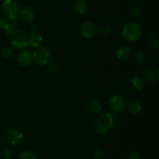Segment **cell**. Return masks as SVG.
Returning a JSON list of instances; mask_svg holds the SVG:
<instances>
[{
  "mask_svg": "<svg viewBox=\"0 0 159 159\" xmlns=\"http://www.w3.org/2000/svg\"><path fill=\"white\" fill-rule=\"evenodd\" d=\"M115 117L112 112H106L99 117L95 126V132L99 135H104L112 129L114 125Z\"/></svg>",
  "mask_w": 159,
  "mask_h": 159,
  "instance_id": "1",
  "label": "cell"
},
{
  "mask_svg": "<svg viewBox=\"0 0 159 159\" xmlns=\"http://www.w3.org/2000/svg\"><path fill=\"white\" fill-rule=\"evenodd\" d=\"M142 34V27L136 22L127 23L122 30V36L127 41L134 42L141 37Z\"/></svg>",
  "mask_w": 159,
  "mask_h": 159,
  "instance_id": "2",
  "label": "cell"
},
{
  "mask_svg": "<svg viewBox=\"0 0 159 159\" xmlns=\"http://www.w3.org/2000/svg\"><path fill=\"white\" fill-rule=\"evenodd\" d=\"M2 12L6 18L15 22L20 14V5L18 2L16 0H5L2 5Z\"/></svg>",
  "mask_w": 159,
  "mask_h": 159,
  "instance_id": "3",
  "label": "cell"
},
{
  "mask_svg": "<svg viewBox=\"0 0 159 159\" xmlns=\"http://www.w3.org/2000/svg\"><path fill=\"white\" fill-rule=\"evenodd\" d=\"M32 58L37 65H46L51 60V52L48 47L40 45L35 48L32 54Z\"/></svg>",
  "mask_w": 159,
  "mask_h": 159,
  "instance_id": "4",
  "label": "cell"
},
{
  "mask_svg": "<svg viewBox=\"0 0 159 159\" xmlns=\"http://www.w3.org/2000/svg\"><path fill=\"white\" fill-rule=\"evenodd\" d=\"M11 45L19 50H23L28 46V37L21 30H16L10 36Z\"/></svg>",
  "mask_w": 159,
  "mask_h": 159,
  "instance_id": "5",
  "label": "cell"
},
{
  "mask_svg": "<svg viewBox=\"0 0 159 159\" xmlns=\"http://www.w3.org/2000/svg\"><path fill=\"white\" fill-rule=\"evenodd\" d=\"M4 139L6 143L9 146L18 145L23 141V133L16 129H11L6 131L4 135Z\"/></svg>",
  "mask_w": 159,
  "mask_h": 159,
  "instance_id": "6",
  "label": "cell"
},
{
  "mask_svg": "<svg viewBox=\"0 0 159 159\" xmlns=\"http://www.w3.org/2000/svg\"><path fill=\"white\" fill-rule=\"evenodd\" d=\"M110 108L114 112H123L126 108V102L124 98L118 94H113L110 97L108 101Z\"/></svg>",
  "mask_w": 159,
  "mask_h": 159,
  "instance_id": "7",
  "label": "cell"
},
{
  "mask_svg": "<svg viewBox=\"0 0 159 159\" xmlns=\"http://www.w3.org/2000/svg\"><path fill=\"white\" fill-rule=\"evenodd\" d=\"M80 32L82 37L85 38H91L96 33V25L93 22H85L81 26Z\"/></svg>",
  "mask_w": 159,
  "mask_h": 159,
  "instance_id": "8",
  "label": "cell"
},
{
  "mask_svg": "<svg viewBox=\"0 0 159 159\" xmlns=\"http://www.w3.org/2000/svg\"><path fill=\"white\" fill-rule=\"evenodd\" d=\"M32 54L27 50H24L20 53L17 58L19 65L21 67H26L32 62Z\"/></svg>",
  "mask_w": 159,
  "mask_h": 159,
  "instance_id": "9",
  "label": "cell"
},
{
  "mask_svg": "<svg viewBox=\"0 0 159 159\" xmlns=\"http://www.w3.org/2000/svg\"><path fill=\"white\" fill-rule=\"evenodd\" d=\"M20 18L26 23H30L34 19V10L31 6H26L23 7L21 11H20Z\"/></svg>",
  "mask_w": 159,
  "mask_h": 159,
  "instance_id": "10",
  "label": "cell"
},
{
  "mask_svg": "<svg viewBox=\"0 0 159 159\" xmlns=\"http://www.w3.org/2000/svg\"><path fill=\"white\" fill-rule=\"evenodd\" d=\"M131 55V49L128 46L120 47L116 51V56L119 60L126 61Z\"/></svg>",
  "mask_w": 159,
  "mask_h": 159,
  "instance_id": "11",
  "label": "cell"
},
{
  "mask_svg": "<svg viewBox=\"0 0 159 159\" xmlns=\"http://www.w3.org/2000/svg\"><path fill=\"white\" fill-rule=\"evenodd\" d=\"M159 79V70L157 67L148 70L144 74V80L148 83H155Z\"/></svg>",
  "mask_w": 159,
  "mask_h": 159,
  "instance_id": "12",
  "label": "cell"
},
{
  "mask_svg": "<svg viewBox=\"0 0 159 159\" xmlns=\"http://www.w3.org/2000/svg\"><path fill=\"white\" fill-rule=\"evenodd\" d=\"M74 9L79 15H85L88 11V4L85 0H77L74 5Z\"/></svg>",
  "mask_w": 159,
  "mask_h": 159,
  "instance_id": "13",
  "label": "cell"
},
{
  "mask_svg": "<svg viewBox=\"0 0 159 159\" xmlns=\"http://www.w3.org/2000/svg\"><path fill=\"white\" fill-rule=\"evenodd\" d=\"M87 110L93 114H98L102 110V105L96 100H90L86 104Z\"/></svg>",
  "mask_w": 159,
  "mask_h": 159,
  "instance_id": "14",
  "label": "cell"
},
{
  "mask_svg": "<svg viewBox=\"0 0 159 159\" xmlns=\"http://www.w3.org/2000/svg\"><path fill=\"white\" fill-rule=\"evenodd\" d=\"M43 42V37L40 34H31L30 38L28 39V45H30L32 48H37V47L40 46Z\"/></svg>",
  "mask_w": 159,
  "mask_h": 159,
  "instance_id": "15",
  "label": "cell"
},
{
  "mask_svg": "<svg viewBox=\"0 0 159 159\" xmlns=\"http://www.w3.org/2000/svg\"><path fill=\"white\" fill-rule=\"evenodd\" d=\"M130 84L136 91H141L144 87L143 80L139 76H134L130 79Z\"/></svg>",
  "mask_w": 159,
  "mask_h": 159,
  "instance_id": "16",
  "label": "cell"
},
{
  "mask_svg": "<svg viewBox=\"0 0 159 159\" xmlns=\"http://www.w3.org/2000/svg\"><path fill=\"white\" fill-rule=\"evenodd\" d=\"M128 111L131 114H138L141 111L142 106L141 104L138 101H133L128 104Z\"/></svg>",
  "mask_w": 159,
  "mask_h": 159,
  "instance_id": "17",
  "label": "cell"
},
{
  "mask_svg": "<svg viewBox=\"0 0 159 159\" xmlns=\"http://www.w3.org/2000/svg\"><path fill=\"white\" fill-rule=\"evenodd\" d=\"M148 41L150 45L152 46V48H158L159 43H158V34L156 33H152V34L149 35L148 37Z\"/></svg>",
  "mask_w": 159,
  "mask_h": 159,
  "instance_id": "18",
  "label": "cell"
},
{
  "mask_svg": "<svg viewBox=\"0 0 159 159\" xmlns=\"http://www.w3.org/2000/svg\"><path fill=\"white\" fill-rule=\"evenodd\" d=\"M134 58L135 62H136L138 65H141V64L144 62V59H145V55H144V53L143 52V51L138 50V51H137L136 52H135Z\"/></svg>",
  "mask_w": 159,
  "mask_h": 159,
  "instance_id": "19",
  "label": "cell"
},
{
  "mask_svg": "<svg viewBox=\"0 0 159 159\" xmlns=\"http://www.w3.org/2000/svg\"><path fill=\"white\" fill-rule=\"evenodd\" d=\"M16 30V26L12 23H7L6 24V26H4V28H3V31H4L5 34L9 36L12 35L15 32Z\"/></svg>",
  "mask_w": 159,
  "mask_h": 159,
  "instance_id": "20",
  "label": "cell"
},
{
  "mask_svg": "<svg viewBox=\"0 0 159 159\" xmlns=\"http://www.w3.org/2000/svg\"><path fill=\"white\" fill-rule=\"evenodd\" d=\"M19 157L20 159H37V155L34 152L30 151H26L20 153Z\"/></svg>",
  "mask_w": 159,
  "mask_h": 159,
  "instance_id": "21",
  "label": "cell"
},
{
  "mask_svg": "<svg viewBox=\"0 0 159 159\" xmlns=\"http://www.w3.org/2000/svg\"><path fill=\"white\" fill-rule=\"evenodd\" d=\"M13 51L10 48H3L1 50V56L3 59H9L12 56Z\"/></svg>",
  "mask_w": 159,
  "mask_h": 159,
  "instance_id": "22",
  "label": "cell"
},
{
  "mask_svg": "<svg viewBox=\"0 0 159 159\" xmlns=\"http://www.w3.org/2000/svg\"><path fill=\"white\" fill-rule=\"evenodd\" d=\"M3 157L6 159L12 158L14 155V151L12 150V148H11L10 147H6L3 149Z\"/></svg>",
  "mask_w": 159,
  "mask_h": 159,
  "instance_id": "23",
  "label": "cell"
},
{
  "mask_svg": "<svg viewBox=\"0 0 159 159\" xmlns=\"http://www.w3.org/2000/svg\"><path fill=\"white\" fill-rule=\"evenodd\" d=\"M103 151L100 147H95L93 151V155L95 159H102L103 157Z\"/></svg>",
  "mask_w": 159,
  "mask_h": 159,
  "instance_id": "24",
  "label": "cell"
},
{
  "mask_svg": "<svg viewBox=\"0 0 159 159\" xmlns=\"http://www.w3.org/2000/svg\"><path fill=\"white\" fill-rule=\"evenodd\" d=\"M141 10L139 7H138V6L133 7L130 10V16L132 18H138V17L141 16Z\"/></svg>",
  "mask_w": 159,
  "mask_h": 159,
  "instance_id": "25",
  "label": "cell"
},
{
  "mask_svg": "<svg viewBox=\"0 0 159 159\" xmlns=\"http://www.w3.org/2000/svg\"><path fill=\"white\" fill-rule=\"evenodd\" d=\"M100 32L101 34L103 36H105V37H109V36L112 34V29L110 26L106 25V26H102V27L100 28Z\"/></svg>",
  "mask_w": 159,
  "mask_h": 159,
  "instance_id": "26",
  "label": "cell"
},
{
  "mask_svg": "<svg viewBox=\"0 0 159 159\" xmlns=\"http://www.w3.org/2000/svg\"><path fill=\"white\" fill-rule=\"evenodd\" d=\"M127 158L128 159H141V156H140V154H138L137 151H132L128 154Z\"/></svg>",
  "mask_w": 159,
  "mask_h": 159,
  "instance_id": "27",
  "label": "cell"
},
{
  "mask_svg": "<svg viewBox=\"0 0 159 159\" xmlns=\"http://www.w3.org/2000/svg\"><path fill=\"white\" fill-rule=\"evenodd\" d=\"M58 70H59V68H58V65H57V64L53 63L48 66V71H49L51 73H56L58 72Z\"/></svg>",
  "mask_w": 159,
  "mask_h": 159,
  "instance_id": "28",
  "label": "cell"
},
{
  "mask_svg": "<svg viewBox=\"0 0 159 159\" xmlns=\"http://www.w3.org/2000/svg\"><path fill=\"white\" fill-rule=\"evenodd\" d=\"M6 23H7V21H6V19L3 18L2 17H0V31L3 30Z\"/></svg>",
  "mask_w": 159,
  "mask_h": 159,
  "instance_id": "29",
  "label": "cell"
},
{
  "mask_svg": "<svg viewBox=\"0 0 159 159\" xmlns=\"http://www.w3.org/2000/svg\"><path fill=\"white\" fill-rule=\"evenodd\" d=\"M30 32H31V34H36V28L34 26H30Z\"/></svg>",
  "mask_w": 159,
  "mask_h": 159,
  "instance_id": "30",
  "label": "cell"
}]
</instances>
